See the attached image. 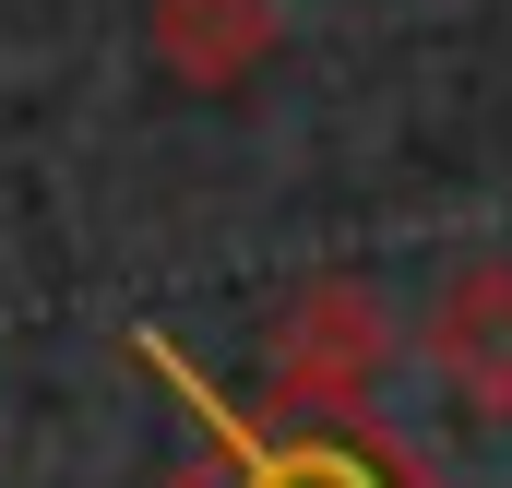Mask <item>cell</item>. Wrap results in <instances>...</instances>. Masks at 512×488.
Listing matches in <instances>:
<instances>
[{"instance_id": "4", "label": "cell", "mask_w": 512, "mask_h": 488, "mask_svg": "<svg viewBox=\"0 0 512 488\" xmlns=\"http://www.w3.org/2000/svg\"><path fill=\"white\" fill-rule=\"evenodd\" d=\"M155 60L191 96H239L274 60V0H155Z\"/></svg>"}, {"instance_id": "1", "label": "cell", "mask_w": 512, "mask_h": 488, "mask_svg": "<svg viewBox=\"0 0 512 488\" xmlns=\"http://www.w3.org/2000/svg\"><path fill=\"white\" fill-rule=\"evenodd\" d=\"M262 358H274V393H286L298 417L358 429V417H370V393H382V369H393V310L358 286V274H310V286L274 310Z\"/></svg>"}, {"instance_id": "2", "label": "cell", "mask_w": 512, "mask_h": 488, "mask_svg": "<svg viewBox=\"0 0 512 488\" xmlns=\"http://www.w3.org/2000/svg\"><path fill=\"white\" fill-rule=\"evenodd\" d=\"M417 346H429L441 393H453L465 417H512V262H465V274H441Z\"/></svg>"}, {"instance_id": "3", "label": "cell", "mask_w": 512, "mask_h": 488, "mask_svg": "<svg viewBox=\"0 0 512 488\" xmlns=\"http://www.w3.org/2000/svg\"><path fill=\"white\" fill-rule=\"evenodd\" d=\"M143 369H167V381H179V393H191V405L215 417V441H227V488H417L405 465H393V453L370 465V453H358V441H334V429H310V441L239 429V417H227V405H215V393H203L191 369H179L167 346H155V334H143Z\"/></svg>"}]
</instances>
